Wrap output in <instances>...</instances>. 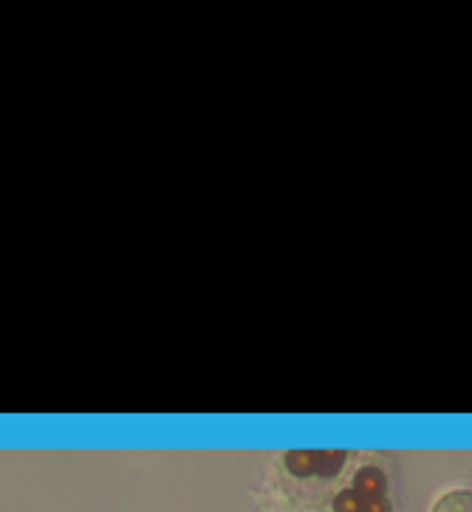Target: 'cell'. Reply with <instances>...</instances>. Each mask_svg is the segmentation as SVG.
Masks as SVG:
<instances>
[{"mask_svg":"<svg viewBox=\"0 0 472 512\" xmlns=\"http://www.w3.org/2000/svg\"><path fill=\"white\" fill-rule=\"evenodd\" d=\"M430 512H472V490H447L444 496L436 498L433 510Z\"/></svg>","mask_w":472,"mask_h":512,"instance_id":"obj_1","label":"cell"}]
</instances>
